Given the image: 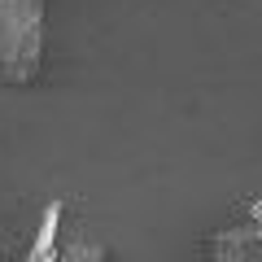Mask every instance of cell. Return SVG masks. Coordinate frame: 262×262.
Wrapping results in <instances>:
<instances>
[{
  "instance_id": "6da1fadb",
  "label": "cell",
  "mask_w": 262,
  "mask_h": 262,
  "mask_svg": "<svg viewBox=\"0 0 262 262\" xmlns=\"http://www.w3.org/2000/svg\"><path fill=\"white\" fill-rule=\"evenodd\" d=\"M44 61V0H0V75L31 83Z\"/></svg>"
},
{
  "instance_id": "7a4b0ae2",
  "label": "cell",
  "mask_w": 262,
  "mask_h": 262,
  "mask_svg": "<svg viewBox=\"0 0 262 262\" xmlns=\"http://www.w3.org/2000/svg\"><path fill=\"white\" fill-rule=\"evenodd\" d=\"M210 262H262V232L245 219V223H227L206 241Z\"/></svg>"
},
{
  "instance_id": "3957f363",
  "label": "cell",
  "mask_w": 262,
  "mask_h": 262,
  "mask_svg": "<svg viewBox=\"0 0 262 262\" xmlns=\"http://www.w3.org/2000/svg\"><path fill=\"white\" fill-rule=\"evenodd\" d=\"M57 262H105V245L88 227H70V232H61Z\"/></svg>"
},
{
  "instance_id": "277c9868",
  "label": "cell",
  "mask_w": 262,
  "mask_h": 262,
  "mask_svg": "<svg viewBox=\"0 0 262 262\" xmlns=\"http://www.w3.org/2000/svg\"><path fill=\"white\" fill-rule=\"evenodd\" d=\"M57 245H61V201L44 210L39 219V232H35V245H31V258L27 262H57Z\"/></svg>"
},
{
  "instance_id": "5b68a950",
  "label": "cell",
  "mask_w": 262,
  "mask_h": 262,
  "mask_svg": "<svg viewBox=\"0 0 262 262\" xmlns=\"http://www.w3.org/2000/svg\"><path fill=\"white\" fill-rule=\"evenodd\" d=\"M249 223L262 232V201H253V206H249Z\"/></svg>"
}]
</instances>
